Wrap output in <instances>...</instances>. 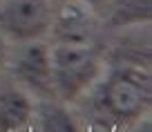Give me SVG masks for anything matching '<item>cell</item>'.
<instances>
[{"instance_id":"cell-1","label":"cell","mask_w":152,"mask_h":132,"mask_svg":"<svg viewBox=\"0 0 152 132\" xmlns=\"http://www.w3.org/2000/svg\"><path fill=\"white\" fill-rule=\"evenodd\" d=\"M54 92L63 101H72L99 78L101 61L85 43H58L49 49Z\"/></svg>"},{"instance_id":"cell-9","label":"cell","mask_w":152,"mask_h":132,"mask_svg":"<svg viewBox=\"0 0 152 132\" xmlns=\"http://www.w3.org/2000/svg\"><path fill=\"white\" fill-rule=\"evenodd\" d=\"M7 65V38L0 34V72Z\"/></svg>"},{"instance_id":"cell-7","label":"cell","mask_w":152,"mask_h":132,"mask_svg":"<svg viewBox=\"0 0 152 132\" xmlns=\"http://www.w3.org/2000/svg\"><path fill=\"white\" fill-rule=\"evenodd\" d=\"M38 119L45 132H76V123L63 108L45 103L38 108Z\"/></svg>"},{"instance_id":"cell-6","label":"cell","mask_w":152,"mask_h":132,"mask_svg":"<svg viewBox=\"0 0 152 132\" xmlns=\"http://www.w3.org/2000/svg\"><path fill=\"white\" fill-rule=\"evenodd\" d=\"M112 27H128V25L148 23L152 16V0H112L110 11Z\"/></svg>"},{"instance_id":"cell-2","label":"cell","mask_w":152,"mask_h":132,"mask_svg":"<svg viewBox=\"0 0 152 132\" xmlns=\"http://www.w3.org/2000/svg\"><path fill=\"white\" fill-rule=\"evenodd\" d=\"M99 103L112 119L132 121L150 105V76L137 67H121L107 76L99 92Z\"/></svg>"},{"instance_id":"cell-3","label":"cell","mask_w":152,"mask_h":132,"mask_svg":"<svg viewBox=\"0 0 152 132\" xmlns=\"http://www.w3.org/2000/svg\"><path fill=\"white\" fill-rule=\"evenodd\" d=\"M52 0H2L0 2V34L18 43H31L52 29Z\"/></svg>"},{"instance_id":"cell-8","label":"cell","mask_w":152,"mask_h":132,"mask_svg":"<svg viewBox=\"0 0 152 132\" xmlns=\"http://www.w3.org/2000/svg\"><path fill=\"white\" fill-rule=\"evenodd\" d=\"M78 2L90 7V9H94V11H99V9H103V7H107L112 0H78Z\"/></svg>"},{"instance_id":"cell-4","label":"cell","mask_w":152,"mask_h":132,"mask_svg":"<svg viewBox=\"0 0 152 132\" xmlns=\"http://www.w3.org/2000/svg\"><path fill=\"white\" fill-rule=\"evenodd\" d=\"M11 72L20 83L38 96H54L52 83V61H49V47L38 40L27 43L11 63Z\"/></svg>"},{"instance_id":"cell-5","label":"cell","mask_w":152,"mask_h":132,"mask_svg":"<svg viewBox=\"0 0 152 132\" xmlns=\"http://www.w3.org/2000/svg\"><path fill=\"white\" fill-rule=\"evenodd\" d=\"M34 114L29 94L16 85L0 83V132H14L23 128Z\"/></svg>"},{"instance_id":"cell-10","label":"cell","mask_w":152,"mask_h":132,"mask_svg":"<svg viewBox=\"0 0 152 132\" xmlns=\"http://www.w3.org/2000/svg\"><path fill=\"white\" fill-rule=\"evenodd\" d=\"M0 2H2V0H0Z\"/></svg>"}]
</instances>
